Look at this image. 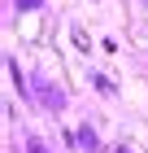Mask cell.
Returning <instances> with one entry per match:
<instances>
[{
  "mask_svg": "<svg viewBox=\"0 0 148 153\" xmlns=\"http://www.w3.org/2000/svg\"><path fill=\"white\" fill-rule=\"evenodd\" d=\"M35 96H39V105H44L48 114H61V105H66V96H61L48 79H35Z\"/></svg>",
  "mask_w": 148,
  "mask_h": 153,
  "instance_id": "6da1fadb",
  "label": "cell"
},
{
  "mask_svg": "<svg viewBox=\"0 0 148 153\" xmlns=\"http://www.w3.org/2000/svg\"><path fill=\"white\" fill-rule=\"evenodd\" d=\"M118 153H131V149H126V144H122V149H118Z\"/></svg>",
  "mask_w": 148,
  "mask_h": 153,
  "instance_id": "8992f818",
  "label": "cell"
},
{
  "mask_svg": "<svg viewBox=\"0 0 148 153\" xmlns=\"http://www.w3.org/2000/svg\"><path fill=\"white\" fill-rule=\"evenodd\" d=\"M26 153H48V144H44V140H35V136H31V140H26Z\"/></svg>",
  "mask_w": 148,
  "mask_h": 153,
  "instance_id": "277c9868",
  "label": "cell"
},
{
  "mask_svg": "<svg viewBox=\"0 0 148 153\" xmlns=\"http://www.w3.org/2000/svg\"><path fill=\"white\" fill-rule=\"evenodd\" d=\"M18 9H26V13H31V9H39V0H18Z\"/></svg>",
  "mask_w": 148,
  "mask_h": 153,
  "instance_id": "5b68a950",
  "label": "cell"
},
{
  "mask_svg": "<svg viewBox=\"0 0 148 153\" xmlns=\"http://www.w3.org/2000/svg\"><path fill=\"white\" fill-rule=\"evenodd\" d=\"M74 140H79V149H87V153L100 149V140H96V131H91V127H79V136H74Z\"/></svg>",
  "mask_w": 148,
  "mask_h": 153,
  "instance_id": "7a4b0ae2",
  "label": "cell"
},
{
  "mask_svg": "<svg viewBox=\"0 0 148 153\" xmlns=\"http://www.w3.org/2000/svg\"><path fill=\"white\" fill-rule=\"evenodd\" d=\"M9 74H13V83H18V88L26 92V79H22V66H18V61H9Z\"/></svg>",
  "mask_w": 148,
  "mask_h": 153,
  "instance_id": "3957f363",
  "label": "cell"
}]
</instances>
